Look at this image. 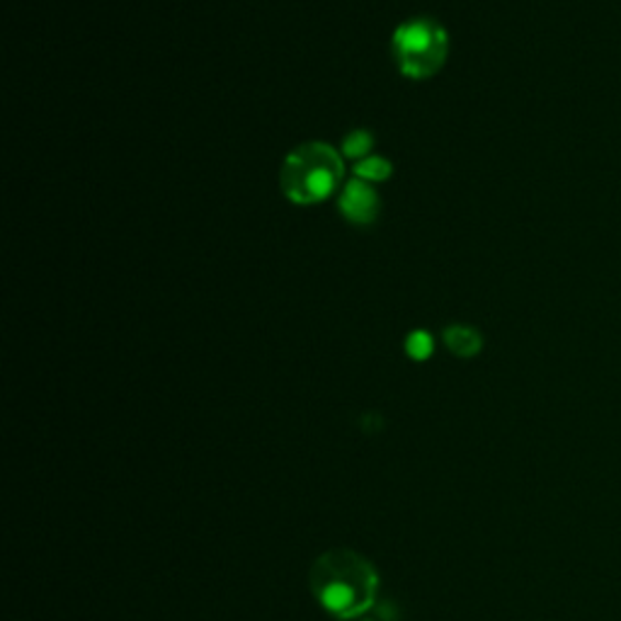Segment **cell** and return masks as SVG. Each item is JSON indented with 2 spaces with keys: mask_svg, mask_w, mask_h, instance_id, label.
Masks as SVG:
<instances>
[{
  "mask_svg": "<svg viewBox=\"0 0 621 621\" xmlns=\"http://www.w3.org/2000/svg\"><path fill=\"white\" fill-rule=\"evenodd\" d=\"M311 592L325 612L338 619H355L374 604L379 578L367 558L350 549L323 554L311 568Z\"/></svg>",
  "mask_w": 621,
  "mask_h": 621,
  "instance_id": "1",
  "label": "cell"
},
{
  "mask_svg": "<svg viewBox=\"0 0 621 621\" xmlns=\"http://www.w3.org/2000/svg\"><path fill=\"white\" fill-rule=\"evenodd\" d=\"M345 165L333 146L311 141L291 151L282 163V192L291 204L309 206L331 197L343 182Z\"/></svg>",
  "mask_w": 621,
  "mask_h": 621,
  "instance_id": "2",
  "label": "cell"
},
{
  "mask_svg": "<svg viewBox=\"0 0 621 621\" xmlns=\"http://www.w3.org/2000/svg\"><path fill=\"white\" fill-rule=\"evenodd\" d=\"M392 54L406 78H432L449 56V34L432 18L406 20L392 36Z\"/></svg>",
  "mask_w": 621,
  "mask_h": 621,
  "instance_id": "3",
  "label": "cell"
},
{
  "mask_svg": "<svg viewBox=\"0 0 621 621\" xmlns=\"http://www.w3.org/2000/svg\"><path fill=\"white\" fill-rule=\"evenodd\" d=\"M338 210L350 224L372 226L382 212L379 192L372 188V182H364L360 178L350 180L343 188V192H340Z\"/></svg>",
  "mask_w": 621,
  "mask_h": 621,
  "instance_id": "4",
  "label": "cell"
},
{
  "mask_svg": "<svg viewBox=\"0 0 621 621\" xmlns=\"http://www.w3.org/2000/svg\"><path fill=\"white\" fill-rule=\"evenodd\" d=\"M445 345L449 347L452 355H457L461 360H471L481 352L483 338L477 328H471V325H449V328H445Z\"/></svg>",
  "mask_w": 621,
  "mask_h": 621,
  "instance_id": "5",
  "label": "cell"
},
{
  "mask_svg": "<svg viewBox=\"0 0 621 621\" xmlns=\"http://www.w3.org/2000/svg\"><path fill=\"white\" fill-rule=\"evenodd\" d=\"M352 173L364 182H386L394 175V165L382 156H367L352 165Z\"/></svg>",
  "mask_w": 621,
  "mask_h": 621,
  "instance_id": "6",
  "label": "cell"
},
{
  "mask_svg": "<svg viewBox=\"0 0 621 621\" xmlns=\"http://www.w3.org/2000/svg\"><path fill=\"white\" fill-rule=\"evenodd\" d=\"M374 149V133L367 131V129H355V131H350L343 137V156H350V158H367L370 151Z\"/></svg>",
  "mask_w": 621,
  "mask_h": 621,
  "instance_id": "7",
  "label": "cell"
},
{
  "mask_svg": "<svg viewBox=\"0 0 621 621\" xmlns=\"http://www.w3.org/2000/svg\"><path fill=\"white\" fill-rule=\"evenodd\" d=\"M435 350V340L428 331H413L406 338V355L416 362H425Z\"/></svg>",
  "mask_w": 621,
  "mask_h": 621,
  "instance_id": "8",
  "label": "cell"
}]
</instances>
